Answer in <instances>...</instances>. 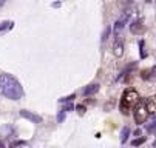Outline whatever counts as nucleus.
Returning <instances> with one entry per match:
<instances>
[{"mask_svg":"<svg viewBox=\"0 0 156 148\" xmlns=\"http://www.w3.org/2000/svg\"><path fill=\"white\" fill-rule=\"evenodd\" d=\"M0 94L9 100H19L23 96V90L14 76L3 73L0 74Z\"/></svg>","mask_w":156,"mask_h":148,"instance_id":"f257e3e1","label":"nucleus"},{"mask_svg":"<svg viewBox=\"0 0 156 148\" xmlns=\"http://www.w3.org/2000/svg\"><path fill=\"white\" fill-rule=\"evenodd\" d=\"M139 93L133 88H127L124 93H122V97H121V103H119V110L122 114H130L133 111V108L136 107V103L139 102Z\"/></svg>","mask_w":156,"mask_h":148,"instance_id":"f03ea898","label":"nucleus"},{"mask_svg":"<svg viewBox=\"0 0 156 148\" xmlns=\"http://www.w3.org/2000/svg\"><path fill=\"white\" fill-rule=\"evenodd\" d=\"M148 108H147V99H139V102L136 103V107L133 108V116H135V122L139 125V123H144L148 117Z\"/></svg>","mask_w":156,"mask_h":148,"instance_id":"7ed1b4c3","label":"nucleus"},{"mask_svg":"<svg viewBox=\"0 0 156 148\" xmlns=\"http://www.w3.org/2000/svg\"><path fill=\"white\" fill-rule=\"evenodd\" d=\"M127 20H128V14H124L118 22L115 23V26H113V34L118 37L119 34H121V31L124 29V26H125V23H127Z\"/></svg>","mask_w":156,"mask_h":148,"instance_id":"20e7f679","label":"nucleus"},{"mask_svg":"<svg viewBox=\"0 0 156 148\" xmlns=\"http://www.w3.org/2000/svg\"><path fill=\"white\" fill-rule=\"evenodd\" d=\"M113 54L116 57H122L124 56V40L121 39V36H118V39L113 43Z\"/></svg>","mask_w":156,"mask_h":148,"instance_id":"39448f33","label":"nucleus"},{"mask_svg":"<svg viewBox=\"0 0 156 148\" xmlns=\"http://www.w3.org/2000/svg\"><path fill=\"white\" fill-rule=\"evenodd\" d=\"M20 116L25 117V119H28V120H31L33 123H40V122H42V117H40L39 114H34V113H31V111H28V110H20Z\"/></svg>","mask_w":156,"mask_h":148,"instance_id":"423d86ee","label":"nucleus"},{"mask_svg":"<svg viewBox=\"0 0 156 148\" xmlns=\"http://www.w3.org/2000/svg\"><path fill=\"white\" fill-rule=\"evenodd\" d=\"M144 22L142 20H135L131 25H130V31L133 33V34H142L144 33Z\"/></svg>","mask_w":156,"mask_h":148,"instance_id":"0eeeda50","label":"nucleus"},{"mask_svg":"<svg viewBox=\"0 0 156 148\" xmlns=\"http://www.w3.org/2000/svg\"><path fill=\"white\" fill-rule=\"evenodd\" d=\"M147 108H148V113L156 117V94L147 99Z\"/></svg>","mask_w":156,"mask_h":148,"instance_id":"6e6552de","label":"nucleus"},{"mask_svg":"<svg viewBox=\"0 0 156 148\" xmlns=\"http://www.w3.org/2000/svg\"><path fill=\"white\" fill-rule=\"evenodd\" d=\"M99 91V83H91V85H88L85 90H83V96H93Z\"/></svg>","mask_w":156,"mask_h":148,"instance_id":"1a4fd4ad","label":"nucleus"},{"mask_svg":"<svg viewBox=\"0 0 156 148\" xmlns=\"http://www.w3.org/2000/svg\"><path fill=\"white\" fill-rule=\"evenodd\" d=\"M128 134H130V128H128V126L122 128V133H121V142H122V143H125V140H127Z\"/></svg>","mask_w":156,"mask_h":148,"instance_id":"9d476101","label":"nucleus"},{"mask_svg":"<svg viewBox=\"0 0 156 148\" xmlns=\"http://www.w3.org/2000/svg\"><path fill=\"white\" fill-rule=\"evenodd\" d=\"M12 22H2L0 23V31H5V29H11L12 28Z\"/></svg>","mask_w":156,"mask_h":148,"instance_id":"9b49d317","label":"nucleus"},{"mask_svg":"<svg viewBox=\"0 0 156 148\" xmlns=\"http://www.w3.org/2000/svg\"><path fill=\"white\" fill-rule=\"evenodd\" d=\"M110 33H111V28H110V26H107V28L104 29V34H102V42H105V40L108 39Z\"/></svg>","mask_w":156,"mask_h":148,"instance_id":"f8f14e48","label":"nucleus"},{"mask_svg":"<svg viewBox=\"0 0 156 148\" xmlns=\"http://www.w3.org/2000/svg\"><path fill=\"white\" fill-rule=\"evenodd\" d=\"M144 142H145V137H139V139H136V140H133L131 145H133V146H138V145H141V143H144Z\"/></svg>","mask_w":156,"mask_h":148,"instance_id":"ddd939ff","label":"nucleus"},{"mask_svg":"<svg viewBox=\"0 0 156 148\" xmlns=\"http://www.w3.org/2000/svg\"><path fill=\"white\" fill-rule=\"evenodd\" d=\"M22 145H25V142L23 140H19V142H12L9 148H17V146H22Z\"/></svg>","mask_w":156,"mask_h":148,"instance_id":"4468645a","label":"nucleus"},{"mask_svg":"<svg viewBox=\"0 0 156 148\" xmlns=\"http://www.w3.org/2000/svg\"><path fill=\"white\" fill-rule=\"evenodd\" d=\"M63 119H65V111H60L59 116H57V120L59 122H63Z\"/></svg>","mask_w":156,"mask_h":148,"instance_id":"2eb2a0df","label":"nucleus"},{"mask_svg":"<svg viewBox=\"0 0 156 148\" xmlns=\"http://www.w3.org/2000/svg\"><path fill=\"white\" fill-rule=\"evenodd\" d=\"M77 110H79V113H80V114H83V113H85V107H83V105H79Z\"/></svg>","mask_w":156,"mask_h":148,"instance_id":"dca6fc26","label":"nucleus"},{"mask_svg":"<svg viewBox=\"0 0 156 148\" xmlns=\"http://www.w3.org/2000/svg\"><path fill=\"white\" fill-rule=\"evenodd\" d=\"M71 108H73V105H65V107H63V110H62V111H70Z\"/></svg>","mask_w":156,"mask_h":148,"instance_id":"f3484780","label":"nucleus"},{"mask_svg":"<svg viewBox=\"0 0 156 148\" xmlns=\"http://www.w3.org/2000/svg\"><path fill=\"white\" fill-rule=\"evenodd\" d=\"M3 3H5V0H0V6H2Z\"/></svg>","mask_w":156,"mask_h":148,"instance_id":"a211bd4d","label":"nucleus"},{"mask_svg":"<svg viewBox=\"0 0 156 148\" xmlns=\"http://www.w3.org/2000/svg\"><path fill=\"white\" fill-rule=\"evenodd\" d=\"M0 148H5V146H3V143H2V142H0Z\"/></svg>","mask_w":156,"mask_h":148,"instance_id":"6ab92c4d","label":"nucleus"},{"mask_svg":"<svg viewBox=\"0 0 156 148\" xmlns=\"http://www.w3.org/2000/svg\"><path fill=\"white\" fill-rule=\"evenodd\" d=\"M153 146H156V140H154V142H153Z\"/></svg>","mask_w":156,"mask_h":148,"instance_id":"aec40b11","label":"nucleus"},{"mask_svg":"<svg viewBox=\"0 0 156 148\" xmlns=\"http://www.w3.org/2000/svg\"><path fill=\"white\" fill-rule=\"evenodd\" d=\"M150 2H156V0H150Z\"/></svg>","mask_w":156,"mask_h":148,"instance_id":"412c9836","label":"nucleus"}]
</instances>
